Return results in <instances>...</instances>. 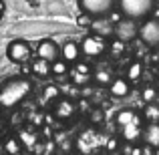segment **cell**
Here are the masks:
<instances>
[{"label": "cell", "mask_w": 159, "mask_h": 155, "mask_svg": "<svg viewBox=\"0 0 159 155\" xmlns=\"http://www.w3.org/2000/svg\"><path fill=\"white\" fill-rule=\"evenodd\" d=\"M121 131H123L125 141H131V143H135L137 139H141L143 127H141V123H139V121H135V123H131V125H127V127H123Z\"/></svg>", "instance_id": "d6986e66"}, {"label": "cell", "mask_w": 159, "mask_h": 155, "mask_svg": "<svg viewBox=\"0 0 159 155\" xmlns=\"http://www.w3.org/2000/svg\"><path fill=\"white\" fill-rule=\"evenodd\" d=\"M81 44L75 43V40H66L65 44L61 47V58L66 62V65H75L81 58Z\"/></svg>", "instance_id": "7c38bea8"}, {"label": "cell", "mask_w": 159, "mask_h": 155, "mask_svg": "<svg viewBox=\"0 0 159 155\" xmlns=\"http://www.w3.org/2000/svg\"><path fill=\"white\" fill-rule=\"evenodd\" d=\"M141 139H143L145 145L153 149H159V123H147L143 127V133H141Z\"/></svg>", "instance_id": "4fadbf2b"}, {"label": "cell", "mask_w": 159, "mask_h": 155, "mask_svg": "<svg viewBox=\"0 0 159 155\" xmlns=\"http://www.w3.org/2000/svg\"><path fill=\"white\" fill-rule=\"evenodd\" d=\"M4 127H6V125H4V121H2V119H0V133H2V131H4Z\"/></svg>", "instance_id": "f546056e"}, {"label": "cell", "mask_w": 159, "mask_h": 155, "mask_svg": "<svg viewBox=\"0 0 159 155\" xmlns=\"http://www.w3.org/2000/svg\"><path fill=\"white\" fill-rule=\"evenodd\" d=\"M93 81L97 83L99 87H109L113 81H115V77H113L111 69H103V66H99V69L93 71Z\"/></svg>", "instance_id": "2e32d148"}, {"label": "cell", "mask_w": 159, "mask_h": 155, "mask_svg": "<svg viewBox=\"0 0 159 155\" xmlns=\"http://www.w3.org/2000/svg\"><path fill=\"white\" fill-rule=\"evenodd\" d=\"M89 30H91V34L101 36V39L107 40L109 36H113V32H115V24L109 20V16H101V18H93Z\"/></svg>", "instance_id": "30bf717a"}, {"label": "cell", "mask_w": 159, "mask_h": 155, "mask_svg": "<svg viewBox=\"0 0 159 155\" xmlns=\"http://www.w3.org/2000/svg\"><path fill=\"white\" fill-rule=\"evenodd\" d=\"M4 10V2H2V0H0V12H2Z\"/></svg>", "instance_id": "4dcf8cb0"}, {"label": "cell", "mask_w": 159, "mask_h": 155, "mask_svg": "<svg viewBox=\"0 0 159 155\" xmlns=\"http://www.w3.org/2000/svg\"><path fill=\"white\" fill-rule=\"evenodd\" d=\"M58 99H61V89H58L57 85H47L43 91V101L44 103H57Z\"/></svg>", "instance_id": "44dd1931"}, {"label": "cell", "mask_w": 159, "mask_h": 155, "mask_svg": "<svg viewBox=\"0 0 159 155\" xmlns=\"http://www.w3.org/2000/svg\"><path fill=\"white\" fill-rule=\"evenodd\" d=\"M139 24L141 22H137V20H133V18H121L119 22L115 24V32H113V39H117V40H121V43H131V40H135V39H139Z\"/></svg>", "instance_id": "277c9868"}, {"label": "cell", "mask_w": 159, "mask_h": 155, "mask_svg": "<svg viewBox=\"0 0 159 155\" xmlns=\"http://www.w3.org/2000/svg\"><path fill=\"white\" fill-rule=\"evenodd\" d=\"M51 71H52L54 77H65V75L70 73V65H66L62 58H58V61H54L51 65Z\"/></svg>", "instance_id": "7402d4cb"}, {"label": "cell", "mask_w": 159, "mask_h": 155, "mask_svg": "<svg viewBox=\"0 0 159 155\" xmlns=\"http://www.w3.org/2000/svg\"><path fill=\"white\" fill-rule=\"evenodd\" d=\"M36 57L52 65L54 61L61 58V47H58L52 39H44V40H40L39 47H36Z\"/></svg>", "instance_id": "ba28073f"}, {"label": "cell", "mask_w": 159, "mask_h": 155, "mask_svg": "<svg viewBox=\"0 0 159 155\" xmlns=\"http://www.w3.org/2000/svg\"><path fill=\"white\" fill-rule=\"evenodd\" d=\"M32 83L26 77H14L8 79L0 87V109H14L30 95Z\"/></svg>", "instance_id": "6da1fadb"}, {"label": "cell", "mask_w": 159, "mask_h": 155, "mask_svg": "<svg viewBox=\"0 0 159 155\" xmlns=\"http://www.w3.org/2000/svg\"><path fill=\"white\" fill-rule=\"evenodd\" d=\"M22 149H24V145L20 143L18 137H6L2 141V153H6V155H22Z\"/></svg>", "instance_id": "9a60e30c"}, {"label": "cell", "mask_w": 159, "mask_h": 155, "mask_svg": "<svg viewBox=\"0 0 159 155\" xmlns=\"http://www.w3.org/2000/svg\"><path fill=\"white\" fill-rule=\"evenodd\" d=\"M70 81H73V85L81 87V85H87V83L93 79V71L89 69V66L85 65V62H77L75 65V69H70Z\"/></svg>", "instance_id": "8fae6325"}, {"label": "cell", "mask_w": 159, "mask_h": 155, "mask_svg": "<svg viewBox=\"0 0 159 155\" xmlns=\"http://www.w3.org/2000/svg\"><path fill=\"white\" fill-rule=\"evenodd\" d=\"M115 121H117V125L123 129V127H127V125H131V123H135V121H139V115H137L133 109H123V111L117 113Z\"/></svg>", "instance_id": "ac0fdd59"}, {"label": "cell", "mask_w": 159, "mask_h": 155, "mask_svg": "<svg viewBox=\"0 0 159 155\" xmlns=\"http://www.w3.org/2000/svg\"><path fill=\"white\" fill-rule=\"evenodd\" d=\"M79 44H81V52L89 58H97L107 51V40L95 34H87Z\"/></svg>", "instance_id": "52a82bcc"}, {"label": "cell", "mask_w": 159, "mask_h": 155, "mask_svg": "<svg viewBox=\"0 0 159 155\" xmlns=\"http://www.w3.org/2000/svg\"><path fill=\"white\" fill-rule=\"evenodd\" d=\"M61 155H70V153H61Z\"/></svg>", "instance_id": "d6a6232c"}, {"label": "cell", "mask_w": 159, "mask_h": 155, "mask_svg": "<svg viewBox=\"0 0 159 155\" xmlns=\"http://www.w3.org/2000/svg\"><path fill=\"white\" fill-rule=\"evenodd\" d=\"M117 6V0H79V8L83 14L91 18H101L107 16Z\"/></svg>", "instance_id": "3957f363"}, {"label": "cell", "mask_w": 159, "mask_h": 155, "mask_svg": "<svg viewBox=\"0 0 159 155\" xmlns=\"http://www.w3.org/2000/svg\"><path fill=\"white\" fill-rule=\"evenodd\" d=\"M139 39L151 48L159 47V18H145L139 24Z\"/></svg>", "instance_id": "5b68a950"}, {"label": "cell", "mask_w": 159, "mask_h": 155, "mask_svg": "<svg viewBox=\"0 0 159 155\" xmlns=\"http://www.w3.org/2000/svg\"><path fill=\"white\" fill-rule=\"evenodd\" d=\"M139 155H157V149L149 147V145H141V153Z\"/></svg>", "instance_id": "83f0119b"}, {"label": "cell", "mask_w": 159, "mask_h": 155, "mask_svg": "<svg viewBox=\"0 0 159 155\" xmlns=\"http://www.w3.org/2000/svg\"><path fill=\"white\" fill-rule=\"evenodd\" d=\"M91 119H95V121H101V119H103L101 111H91Z\"/></svg>", "instance_id": "f1b7e54d"}, {"label": "cell", "mask_w": 159, "mask_h": 155, "mask_svg": "<svg viewBox=\"0 0 159 155\" xmlns=\"http://www.w3.org/2000/svg\"><path fill=\"white\" fill-rule=\"evenodd\" d=\"M91 22H93V18L81 12V16H79V24H81V26H91Z\"/></svg>", "instance_id": "4316f807"}, {"label": "cell", "mask_w": 159, "mask_h": 155, "mask_svg": "<svg viewBox=\"0 0 159 155\" xmlns=\"http://www.w3.org/2000/svg\"><path fill=\"white\" fill-rule=\"evenodd\" d=\"M30 54H32V48H30V44L26 43V40H22V39H14V40H10L8 43V47H6V57L10 58L12 62H26L28 58H30Z\"/></svg>", "instance_id": "8992f818"}, {"label": "cell", "mask_w": 159, "mask_h": 155, "mask_svg": "<svg viewBox=\"0 0 159 155\" xmlns=\"http://www.w3.org/2000/svg\"><path fill=\"white\" fill-rule=\"evenodd\" d=\"M143 119L147 123H159V103H149L143 109Z\"/></svg>", "instance_id": "ffe728a7"}, {"label": "cell", "mask_w": 159, "mask_h": 155, "mask_svg": "<svg viewBox=\"0 0 159 155\" xmlns=\"http://www.w3.org/2000/svg\"><path fill=\"white\" fill-rule=\"evenodd\" d=\"M18 139H20V143L26 145V147H32V145L36 143V135H34V133H30V131H22Z\"/></svg>", "instance_id": "d4e9b609"}, {"label": "cell", "mask_w": 159, "mask_h": 155, "mask_svg": "<svg viewBox=\"0 0 159 155\" xmlns=\"http://www.w3.org/2000/svg\"><path fill=\"white\" fill-rule=\"evenodd\" d=\"M157 95H159V91H157L153 85L143 87V91H141V99L145 101V105H149V103H157Z\"/></svg>", "instance_id": "603a6c76"}, {"label": "cell", "mask_w": 159, "mask_h": 155, "mask_svg": "<svg viewBox=\"0 0 159 155\" xmlns=\"http://www.w3.org/2000/svg\"><path fill=\"white\" fill-rule=\"evenodd\" d=\"M155 89L159 91V79H157V83H155Z\"/></svg>", "instance_id": "1f68e13d"}, {"label": "cell", "mask_w": 159, "mask_h": 155, "mask_svg": "<svg viewBox=\"0 0 159 155\" xmlns=\"http://www.w3.org/2000/svg\"><path fill=\"white\" fill-rule=\"evenodd\" d=\"M109 47H111V52L115 54V57H119V54L125 51V43H121V40H117V39L113 40V43L109 44Z\"/></svg>", "instance_id": "484cf974"}, {"label": "cell", "mask_w": 159, "mask_h": 155, "mask_svg": "<svg viewBox=\"0 0 159 155\" xmlns=\"http://www.w3.org/2000/svg\"><path fill=\"white\" fill-rule=\"evenodd\" d=\"M129 91H131V85H129V81L123 79V77H115V81L109 85V93H111V97H115V99L127 97Z\"/></svg>", "instance_id": "5bb4252c"}, {"label": "cell", "mask_w": 159, "mask_h": 155, "mask_svg": "<svg viewBox=\"0 0 159 155\" xmlns=\"http://www.w3.org/2000/svg\"><path fill=\"white\" fill-rule=\"evenodd\" d=\"M0 155H6V153H0Z\"/></svg>", "instance_id": "836d02e7"}, {"label": "cell", "mask_w": 159, "mask_h": 155, "mask_svg": "<svg viewBox=\"0 0 159 155\" xmlns=\"http://www.w3.org/2000/svg\"><path fill=\"white\" fill-rule=\"evenodd\" d=\"M157 0H117V8L125 18H133L137 22H143L145 18H151L155 10Z\"/></svg>", "instance_id": "7a4b0ae2"}, {"label": "cell", "mask_w": 159, "mask_h": 155, "mask_svg": "<svg viewBox=\"0 0 159 155\" xmlns=\"http://www.w3.org/2000/svg\"><path fill=\"white\" fill-rule=\"evenodd\" d=\"M30 69H32V75H36V77H40V79H47V77H51V75H52L51 62L43 61V58H34L32 65H30Z\"/></svg>", "instance_id": "e0dca14e"}, {"label": "cell", "mask_w": 159, "mask_h": 155, "mask_svg": "<svg viewBox=\"0 0 159 155\" xmlns=\"http://www.w3.org/2000/svg\"><path fill=\"white\" fill-rule=\"evenodd\" d=\"M75 113H77V105H75V101H73V99H69V97H61L57 103L52 105V115L57 117L58 121L73 119Z\"/></svg>", "instance_id": "9c48e42d"}, {"label": "cell", "mask_w": 159, "mask_h": 155, "mask_svg": "<svg viewBox=\"0 0 159 155\" xmlns=\"http://www.w3.org/2000/svg\"><path fill=\"white\" fill-rule=\"evenodd\" d=\"M141 73H143V66H141V62H133L131 66H129L127 71V81H139L141 79Z\"/></svg>", "instance_id": "cb8c5ba5"}]
</instances>
